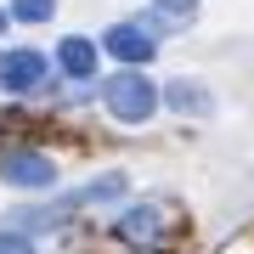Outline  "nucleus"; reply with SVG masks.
<instances>
[{
  "mask_svg": "<svg viewBox=\"0 0 254 254\" xmlns=\"http://www.w3.org/2000/svg\"><path fill=\"white\" fill-rule=\"evenodd\" d=\"M40 85H46L40 51H0V91H40Z\"/></svg>",
  "mask_w": 254,
  "mask_h": 254,
  "instance_id": "3",
  "label": "nucleus"
},
{
  "mask_svg": "<svg viewBox=\"0 0 254 254\" xmlns=\"http://www.w3.org/2000/svg\"><path fill=\"white\" fill-rule=\"evenodd\" d=\"M158 6H164V11H170V17H187V11H192V6H198V0H158Z\"/></svg>",
  "mask_w": 254,
  "mask_h": 254,
  "instance_id": "10",
  "label": "nucleus"
},
{
  "mask_svg": "<svg viewBox=\"0 0 254 254\" xmlns=\"http://www.w3.org/2000/svg\"><path fill=\"white\" fill-rule=\"evenodd\" d=\"M57 11V0H11V17H23V23H46Z\"/></svg>",
  "mask_w": 254,
  "mask_h": 254,
  "instance_id": "8",
  "label": "nucleus"
},
{
  "mask_svg": "<svg viewBox=\"0 0 254 254\" xmlns=\"http://www.w3.org/2000/svg\"><path fill=\"white\" fill-rule=\"evenodd\" d=\"M0 28H6V11H0Z\"/></svg>",
  "mask_w": 254,
  "mask_h": 254,
  "instance_id": "11",
  "label": "nucleus"
},
{
  "mask_svg": "<svg viewBox=\"0 0 254 254\" xmlns=\"http://www.w3.org/2000/svg\"><path fill=\"white\" fill-rule=\"evenodd\" d=\"M113 232L125 237V243L147 249V243H158V237H164V209H158V203H136V209H125V215L113 220Z\"/></svg>",
  "mask_w": 254,
  "mask_h": 254,
  "instance_id": "4",
  "label": "nucleus"
},
{
  "mask_svg": "<svg viewBox=\"0 0 254 254\" xmlns=\"http://www.w3.org/2000/svg\"><path fill=\"white\" fill-rule=\"evenodd\" d=\"M102 40H108V51L119 57V63H147V57L158 51V46H153V28H147V23H113Z\"/></svg>",
  "mask_w": 254,
  "mask_h": 254,
  "instance_id": "5",
  "label": "nucleus"
},
{
  "mask_svg": "<svg viewBox=\"0 0 254 254\" xmlns=\"http://www.w3.org/2000/svg\"><path fill=\"white\" fill-rule=\"evenodd\" d=\"M0 175H6L11 187H28V192H46V187L57 181L51 158H46V153H28V147H23V153H6V158H0Z\"/></svg>",
  "mask_w": 254,
  "mask_h": 254,
  "instance_id": "2",
  "label": "nucleus"
},
{
  "mask_svg": "<svg viewBox=\"0 0 254 254\" xmlns=\"http://www.w3.org/2000/svg\"><path fill=\"white\" fill-rule=\"evenodd\" d=\"M164 102H170L175 113H209V96H203L192 79H175V85H164Z\"/></svg>",
  "mask_w": 254,
  "mask_h": 254,
  "instance_id": "7",
  "label": "nucleus"
},
{
  "mask_svg": "<svg viewBox=\"0 0 254 254\" xmlns=\"http://www.w3.org/2000/svg\"><path fill=\"white\" fill-rule=\"evenodd\" d=\"M102 102H108L113 119L141 125V119H153V108H158V85L147 79V73H113V79L102 85Z\"/></svg>",
  "mask_w": 254,
  "mask_h": 254,
  "instance_id": "1",
  "label": "nucleus"
},
{
  "mask_svg": "<svg viewBox=\"0 0 254 254\" xmlns=\"http://www.w3.org/2000/svg\"><path fill=\"white\" fill-rule=\"evenodd\" d=\"M0 254H34L23 232H0Z\"/></svg>",
  "mask_w": 254,
  "mask_h": 254,
  "instance_id": "9",
  "label": "nucleus"
},
{
  "mask_svg": "<svg viewBox=\"0 0 254 254\" xmlns=\"http://www.w3.org/2000/svg\"><path fill=\"white\" fill-rule=\"evenodd\" d=\"M57 63H63V73H73V79H91L96 73V46L79 34H68L63 46H57Z\"/></svg>",
  "mask_w": 254,
  "mask_h": 254,
  "instance_id": "6",
  "label": "nucleus"
}]
</instances>
